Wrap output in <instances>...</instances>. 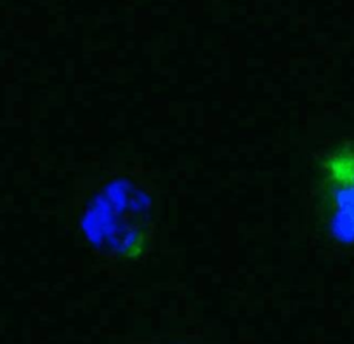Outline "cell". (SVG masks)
<instances>
[{"label": "cell", "mask_w": 354, "mask_h": 344, "mask_svg": "<svg viewBox=\"0 0 354 344\" xmlns=\"http://www.w3.org/2000/svg\"><path fill=\"white\" fill-rule=\"evenodd\" d=\"M306 209L316 247L333 257H354V131L311 153Z\"/></svg>", "instance_id": "obj_2"}, {"label": "cell", "mask_w": 354, "mask_h": 344, "mask_svg": "<svg viewBox=\"0 0 354 344\" xmlns=\"http://www.w3.org/2000/svg\"><path fill=\"white\" fill-rule=\"evenodd\" d=\"M125 344H219V341L198 327H172L136 336Z\"/></svg>", "instance_id": "obj_3"}, {"label": "cell", "mask_w": 354, "mask_h": 344, "mask_svg": "<svg viewBox=\"0 0 354 344\" xmlns=\"http://www.w3.org/2000/svg\"><path fill=\"white\" fill-rule=\"evenodd\" d=\"M68 223L80 247L115 273L148 261L158 244L162 195L148 169L111 163L75 181Z\"/></svg>", "instance_id": "obj_1"}]
</instances>
